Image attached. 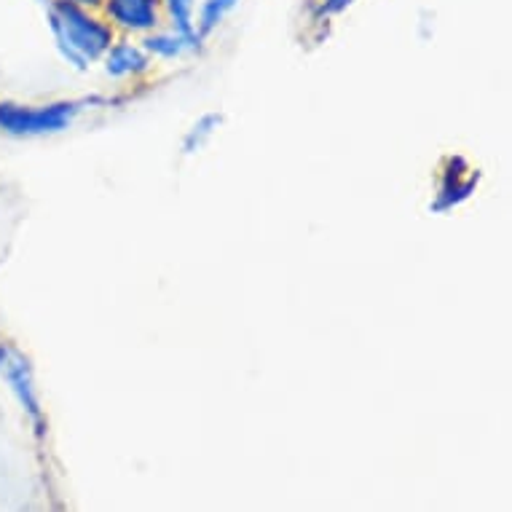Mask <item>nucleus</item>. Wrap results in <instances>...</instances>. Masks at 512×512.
<instances>
[{
  "label": "nucleus",
  "mask_w": 512,
  "mask_h": 512,
  "mask_svg": "<svg viewBox=\"0 0 512 512\" xmlns=\"http://www.w3.org/2000/svg\"><path fill=\"white\" fill-rule=\"evenodd\" d=\"M480 183V172L472 169L462 156L445 161L443 177H440V188H437V199L432 202L435 212H451L459 204H464L475 194V188Z\"/></svg>",
  "instance_id": "obj_4"
},
{
  "label": "nucleus",
  "mask_w": 512,
  "mask_h": 512,
  "mask_svg": "<svg viewBox=\"0 0 512 512\" xmlns=\"http://www.w3.org/2000/svg\"><path fill=\"white\" fill-rule=\"evenodd\" d=\"M73 3H81L86 9H94V6H102V0H73Z\"/></svg>",
  "instance_id": "obj_12"
},
{
  "label": "nucleus",
  "mask_w": 512,
  "mask_h": 512,
  "mask_svg": "<svg viewBox=\"0 0 512 512\" xmlns=\"http://www.w3.org/2000/svg\"><path fill=\"white\" fill-rule=\"evenodd\" d=\"M236 6H239V0H204L202 11H199V19H196V33L202 35V38L215 33L220 27V22H223Z\"/></svg>",
  "instance_id": "obj_10"
},
{
  "label": "nucleus",
  "mask_w": 512,
  "mask_h": 512,
  "mask_svg": "<svg viewBox=\"0 0 512 512\" xmlns=\"http://www.w3.org/2000/svg\"><path fill=\"white\" fill-rule=\"evenodd\" d=\"M161 3H164V9L172 19L175 33L204 41L202 35L196 33V0H161Z\"/></svg>",
  "instance_id": "obj_9"
},
{
  "label": "nucleus",
  "mask_w": 512,
  "mask_h": 512,
  "mask_svg": "<svg viewBox=\"0 0 512 512\" xmlns=\"http://www.w3.org/2000/svg\"><path fill=\"white\" fill-rule=\"evenodd\" d=\"M105 73L110 78H137L145 76L151 70L153 59L148 57V51L143 46L129 41H113L108 51H105Z\"/></svg>",
  "instance_id": "obj_6"
},
{
  "label": "nucleus",
  "mask_w": 512,
  "mask_h": 512,
  "mask_svg": "<svg viewBox=\"0 0 512 512\" xmlns=\"http://www.w3.org/2000/svg\"><path fill=\"white\" fill-rule=\"evenodd\" d=\"M354 0H322V6H319V14L322 17H336L341 11H346L352 6Z\"/></svg>",
  "instance_id": "obj_11"
},
{
  "label": "nucleus",
  "mask_w": 512,
  "mask_h": 512,
  "mask_svg": "<svg viewBox=\"0 0 512 512\" xmlns=\"http://www.w3.org/2000/svg\"><path fill=\"white\" fill-rule=\"evenodd\" d=\"M76 102H49V105H19L0 102V135L43 137L65 132L78 116Z\"/></svg>",
  "instance_id": "obj_2"
},
{
  "label": "nucleus",
  "mask_w": 512,
  "mask_h": 512,
  "mask_svg": "<svg viewBox=\"0 0 512 512\" xmlns=\"http://www.w3.org/2000/svg\"><path fill=\"white\" fill-rule=\"evenodd\" d=\"M0 378L11 389V395L17 397L22 411L41 427L43 413L38 387H35L33 362H30V357L17 344H11V341H0Z\"/></svg>",
  "instance_id": "obj_3"
},
{
  "label": "nucleus",
  "mask_w": 512,
  "mask_h": 512,
  "mask_svg": "<svg viewBox=\"0 0 512 512\" xmlns=\"http://www.w3.org/2000/svg\"><path fill=\"white\" fill-rule=\"evenodd\" d=\"M102 9L126 33L148 35L161 25V0H102Z\"/></svg>",
  "instance_id": "obj_5"
},
{
  "label": "nucleus",
  "mask_w": 512,
  "mask_h": 512,
  "mask_svg": "<svg viewBox=\"0 0 512 512\" xmlns=\"http://www.w3.org/2000/svg\"><path fill=\"white\" fill-rule=\"evenodd\" d=\"M143 49L148 51L151 59H180L185 54H194V51L202 49V41L175 33V30H167V33L153 30L143 38Z\"/></svg>",
  "instance_id": "obj_7"
},
{
  "label": "nucleus",
  "mask_w": 512,
  "mask_h": 512,
  "mask_svg": "<svg viewBox=\"0 0 512 512\" xmlns=\"http://www.w3.org/2000/svg\"><path fill=\"white\" fill-rule=\"evenodd\" d=\"M46 22L62 59L81 73L100 62L116 41L108 22L73 0H46Z\"/></svg>",
  "instance_id": "obj_1"
},
{
  "label": "nucleus",
  "mask_w": 512,
  "mask_h": 512,
  "mask_svg": "<svg viewBox=\"0 0 512 512\" xmlns=\"http://www.w3.org/2000/svg\"><path fill=\"white\" fill-rule=\"evenodd\" d=\"M220 124H223V116H220V113H204L202 118H196L194 124H191V129H188L183 137L185 156H194V153L202 151L204 145L210 143L212 137H215Z\"/></svg>",
  "instance_id": "obj_8"
}]
</instances>
